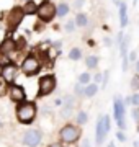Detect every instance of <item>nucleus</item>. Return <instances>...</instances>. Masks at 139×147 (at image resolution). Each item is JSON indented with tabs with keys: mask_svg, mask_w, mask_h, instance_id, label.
<instances>
[{
	"mask_svg": "<svg viewBox=\"0 0 139 147\" xmlns=\"http://www.w3.org/2000/svg\"><path fill=\"white\" fill-rule=\"evenodd\" d=\"M7 93V80H0V96H3Z\"/></svg>",
	"mask_w": 139,
	"mask_h": 147,
	"instance_id": "24",
	"label": "nucleus"
},
{
	"mask_svg": "<svg viewBox=\"0 0 139 147\" xmlns=\"http://www.w3.org/2000/svg\"><path fill=\"white\" fill-rule=\"evenodd\" d=\"M129 59H131V61H134V59H136V53H131V56H129Z\"/></svg>",
	"mask_w": 139,
	"mask_h": 147,
	"instance_id": "33",
	"label": "nucleus"
},
{
	"mask_svg": "<svg viewBox=\"0 0 139 147\" xmlns=\"http://www.w3.org/2000/svg\"><path fill=\"white\" fill-rule=\"evenodd\" d=\"M54 47H56V49H59V47H61V42H59V41L54 42Z\"/></svg>",
	"mask_w": 139,
	"mask_h": 147,
	"instance_id": "35",
	"label": "nucleus"
},
{
	"mask_svg": "<svg viewBox=\"0 0 139 147\" xmlns=\"http://www.w3.org/2000/svg\"><path fill=\"white\" fill-rule=\"evenodd\" d=\"M87 16L84 15V13H79V15H77V18H75V23H77V25H79V26H87Z\"/></svg>",
	"mask_w": 139,
	"mask_h": 147,
	"instance_id": "18",
	"label": "nucleus"
},
{
	"mask_svg": "<svg viewBox=\"0 0 139 147\" xmlns=\"http://www.w3.org/2000/svg\"><path fill=\"white\" fill-rule=\"evenodd\" d=\"M82 3H84V0H75L74 7H75V8H80V7H82Z\"/></svg>",
	"mask_w": 139,
	"mask_h": 147,
	"instance_id": "30",
	"label": "nucleus"
},
{
	"mask_svg": "<svg viewBox=\"0 0 139 147\" xmlns=\"http://www.w3.org/2000/svg\"><path fill=\"white\" fill-rule=\"evenodd\" d=\"M134 2H136V0H134Z\"/></svg>",
	"mask_w": 139,
	"mask_h": 147,
	"instance_id": "40",
	"label": "nucleus"
},
{
	"mask_svg": "<svg viewBox=\"0 0 139 147\" xmlns=\"http://www.w3.org/2000/svg\"><path fill=\"white\" fill-rule=\"evenodd\" d=\"M95 80H96V82H100V80H102V75H100V74H98V75H95Z\"/></svg>",
	"mask_w": 139,
	"mask_h": 147,
	"instance_id": "34",
	"label": "nucleus"
},
{
	"mask_svg": "<svg viewBox=\"0 0 139 147\" xmlns=\"http://www.w3.org/2000/svg\"><path fill=\"white\" fill-rule=\"evenodd\" d=\"M108 131H110V118L102 116L96 123V144H102Z\"/></svg>",
	"mask_w": 139,
	"mask_h": 147,
	"instance_id": "8",
	"label": "nucleus"
},
{
	"mask_svg": "<svg viewBox=\"0 0 139 147\" xmlns=\"http://www.w3.org/2000/svg\"><path fill=\"white\" fill-rule=\"evenodd\" d=\"M15 74H16V65L13 62H7L5 65H3V74H2V77H3L8 84H11V82L15 80Z\"/></svg>",
	"mask_w": 139,
	"mask_h": 147,
	"instance_id": "12",
	"label": "nucleus"
},
{
	"mask_svg": "<svg viewBox=\"0 0 139 147\" xmlns=\"http://www.w3.org/2000/svg\"><path fill=\"white\" fill-rule=\"evenodd\" d=\"M133 118L136 121H139V108H136V110H133Z\"/></svg>",
	"mask_w": 139,
	"mask_h": 147,
	"instance_id": "28",
	"label": "nucleus"
},
{
	"mask_svg": "<svg viewBox=\"0 0 139 147\" xmlns=\"http://www.w3.org/2000/svg\"><path fill=\"white\" fill-rule=\"evenodd\" d=\"M108 147H115V144H113V142H110V144H108Z\"/></svg>",
	"mask_w": 139,
	"mask_h": 147,
	"instance_id": "37",
	"label": "nucleus"
},
{
	"mask_svg": "<svg viewBox=\"0 0 139 147\" xmlns=\"http://www.w3.org/2000/svg\"><path fill=\"white\" fill-rule=\"evenodd\" d=\"M116 137H118V139H119V141H121V142H123V141H126V136H124L123 132H119V131H118Z\"/></svg>",
	"mask_w": 139,
	"mask_h": 147,
	"instance_id": "29",
	"label": "nucleus"
},
{
	"mask_svg": "<svg viewBox=\"0 0 139 147\" xmlns=\"http://www.w3.org/2000/svg\"><path fill=\"white\" fill-rule=\"evenodd\" d=\"M38 16L41 18L43 21H51L54 18V15L57 13V8L51 3V2H48V0H44L41 5L38 7Z\"/></svg>",
	"mask_w": 139,
	"mask_h": 147,
	"instance_id": "4",
	"label": "nucleus"
},
{
	"mask_svg": "<svg viewBox=\"0 0 139 147\" xmlns=\"http://www.w3.org/2000/svg\"><path fill=\"white\" fill-rule=\"evenodd\" d=\"M41 67V62H39V59L34 57V56H28L22 64V70L23 74H26V75H33V74H36Z\"/></svg>",
	"mask_w": 139,
	"mask_h": 147,
	"instance_id": "6",
	"label": "nucleus"
},
{
	"mask_svg": "<svg viewBox=\"0 0 139 147\" xmlns=\"http://www.w3.org/2000/svg\"><path fill=\"white\" fill-rule=\"evenodd\" d=\"M67 11H69V7L65 5V3H61V5L57 7V15H59V16L67 15Z\"/></svg>",
	"mask_w": 139,
	"mask_h": 147,
	"instance_id": "20",
	"label": "nucleus"
},
{
	"mask_svg": "<svg viewBox=\"0 0 139 147\" xmlns=\"http://www.w3.org/2000/svg\"><path fill=\"white\" fill-rule=\"evenodd\" d=\"M56 88V77L54 75H44L39 79V90H38V96H46V95L53 93Z\"/></svg>",
	"mask_w": 139,
	"mask_h": 147,
	"instance_id": "3",
	"label": "nucleus"
},
{
	"mask_svg": "<svg viewBox=\"0 0 139 147\" xmlns=\"http://www.w3.org/2000/svg\"><path fill=\"white\" fill-rule=\"evenodd\" d=\"M80 56H82V53H80V49H77V47H74V49L69 53V57L72 59V61H79Z\"/></svg>",
	"mask_w": 139,
	"mask_h": 147,
	"instance_id": "19",
	"label": "nucleus"
},
{
	"mask_svg": "<svg viewBox=\"0 0 139 147\" xmlns=\"http://www.w3.org/2000/svg\"><path fill=\"white\" fill-rule=\"evenodd\" d=\"M115 118H116V123L119 129H124L126 127V121H124V105L119 98H115Z\"/></svg>",
	"mask_w": 139,
	"mask_h": 147,
	"instance_id": "9",
	"label": "nucleus"
},
{
	"mask_svg": "<svg viewBox=\"0 0 139 147\" xmlns=\"http://www.w3.org/2000/svg\"><path fill=\"white\" fill-rule=\"evenodd\" d=\"M61 139L64 142H67V144H72V142H75L79 137H80V129L79 127H75L74 124H67V126H64L62 129H61Z\"/></svg>",
	"mask_w": 139,
	"mask_h": 147,
	"instance_id": "5",
	"label": "nucleus"
},
{
	"mask_svg": "<svg viewBox=\"0 0 139 147\" xmlns=\"http://www.w3.org/2000/svg\"><path fill=\"white\" fill-rule=\"evenodd\" d=\"M26 15L25 13V10H23V7H15V8H11L10 11H8V15H7V28L10 30V31H13L20 23H22L23 16Z\"/></svg>",
	"mask_w": 139,
	"mask_h": 147,
	"instance_id": "2",
	"label": "nucleus"
},
{
	"mask_svg": "<svg viewBox=\"0 0 139 147\" xmlns=\"http://www.w3.org/2000/svg\"><path fill=\"white\" fill-rule=\"evenodd\" d=\"M0 127H2V121H0Z\"/></svg>",
	"mask_w": 139,
	"mask_h": 147,
	"instance_id": "39",
	"label": "nucleus"
},
{
	"mask_svg": "<svg viewBox=\"0 0 139 147\" xmlns=\"http://www.w3.org/2000/svg\"><path fill=\"white\" fill-rule=\"evenodd\" d=\"M87 119H88V118H87V113H85V111H80V113L77 115V123H79V124H85Z\"/></svg>",
	"mask_w": 139,
	"mask_h": 147,
	"instance_id": "21",
	"label": "nucleus"
},
{
	"mask_svg": "<svg viewBox=\"0 0 139 147\" xmlns=\"http://www.w3.org/2000/svg\"><path fill=\"white\" fill-rule=\"evenodd\" d=\"M41 137H43V134H41V131H39V129H30V131L25 132V136H23V141L22 142L26 147H36V146H39Z\"/></svg>",
	"mask_w": 139,
	"mask_h": 147,
	"instance_id": "7",
	"label": "nucleus"
},
{
	"mask_svg": "<svg viewBox=\"0 0 139 147\" xmlns=\"http://www.w3.org/2000/svg\"><path fill=\"white\" fill-rule=\"evenodd\" d=\"M131 103H133V105H136V106H139V95L138 93L131 96Z\"/></svg>",
	"mask_w": 139,
	"mask_h": 147,
	"instance_id": "27",
	"label": "nucleus"
},
{
	"mask_svg": "<svg viewBox=\"0 0 139 147\" xmlns=\"http://www.w3.org/2000/svg\"><path fill=\"white\" fill-rule=\"evenodd\" d=\"M2 74H3V65H0V77H2Z\"/></svg>",
	"mask_w": 139,
	"mask_h": 147,
	"instance_id": "36",
	"label": "nucleus"
},
{
	"mask_svg": "<svg viewBox=\"0 0 139 147\" xmlns=\"http://www.w3.org/2000/svg\"><path fill=\"white\" fill-rule=\"evenodd\" d=\"M8 93H10V100L15 101V103H20V101L25 100V90L20 87V85H10L8 87Z\"/></svg>",
	"mask_w": 139,
	"mask_h": 147,
	"instance_id": "10",
	"label": "nucleus"
},
{
	"mask_svg": "<svg viewBox=\"0 0 139 147\" xmlns=\"http://www.w3.org/2000/svg\"><path fill=\"white\" fill-rule=\"evenodd\" d=\"M23 10H25V13H26V15H33L34 11H38V5L33 2V0H28L26 3L23 5Z\"/></svg>",
	"mask_w": 139,
	"mask_h": 147,
	"instance_id": "14",
	"label": "nucleus"
},
{
	"mask_svg": "<svg viewBox=\"0 0 139 147\" xmlns=\"http://www.w3.org/2000/svg\"><path fill=\"white\" fill-rule=\"evenodd\" d=\"M79 82H80L82 85H84V84H88V82H90V75H88V74H80Z\"/></svg>",
	"mask_w": 139,
	"mask_h": 147,
	"instance_id": "22",
	"label": "nucleus"
},
{
	"mask_svg": "<svg viewBox=\"0 0 139 147\" xmlns=\"http://www.w3.org/2000/svg\"><path fill=\"white\" fill-rule=\"evenodd\" d=\"M82 147H92V146H90V142H88V139H85V141L82 142Z\"/></svg>",
	"mask_w": 139,
	"mask_h": 147,
	"instance_id": "31",
	"label": "nucleus"
},
{
	"mask_svg": "<svg viewBox=\"0 0 139 147\" xmlns=\"http://www.w3.org/2000/svg\"><path fill=\"white\" fill-rule=\"evenodd\" d=\"M75 25H77V23H74V21H69V23L65 25V30H67L69 33H72V31H74V28H75Z\"/></svg>",
	"mask_w": 139,
	"mask_h": 147,
	"instance_id": "26",
	"label": "nucleus"
},
{
	"mask_svg": "<svg viewBox=\"0 0 139 147\" xmlns=\"http://www.w3.org/2000/svg\"><path fill=\"white\" fill-rule=\"evenodd\" d=\"M85 64H87V67L88 69H95L96 64H98V57H96V56H88Z\"/></svg>",
	"mask_w": 139,
	"mask_h": 147,
	"instance_id": "17",
	"label": "nucleus"
},
{
	"mask_svg": "<svg viewBox=\"0 0 139 147\" xmlns=\"http://www.w3.org/2000/svg\"><path fill=\"white\" fill-rule=\"evenodd\" d=\"M75 95H85V88H82V84H80V82L75 85Z\"/></svg>",
	"mask_w": 139,
	"mask_h": 147,
	"instance_id": "25",
	"label": "nucleus"
},
{
	"mask_svg": "<svg viewBox=\"0 0 139 147\" xmlns=\"http://www.w3.org/2000/svg\"><path fill=\"white\" fill-rule=\"evenodd\" d=\"M16 51V42L11 39L10 36L5 38L3 41L0 42V54H3V56H8V54L15 53Z\"/></svg>",
	"mask_w": 139,
	"mask_h": 147,
	"instance_id": "11",
	"label": "nucleus"
},
{
	"mask_svg": "<svg viewBox=\"0 0 139 147\" xmlns=\"http://www.w3.org/2000/svg\"><path fill=\"white\" fill-rule=\"evenodd\" d=\"M98 92V87H96V84H90V85H87L85 87V96H93V95Z\"/></svg>",
	"mask_w": 139,
	"mask_h": 147,
	"instance_id": "16",
	"label": "nucleus"
},
{
	"mask_svg": "<svg viewBox=\"0 0 139 147\" xmlns=\"http://www.w3.org/2000/svg\"><path fill=\"white\" fill-rule=\"evenodd\" d=\"M62 105H64V108H62V111H61L62 116H69L70 111H72V108H74V96H72V95H67V96L64 98V103H62Z\"/></svg>",
	"mask_w": 139,
	"mask_h": 147,
	"instance_id": "13",
	"label": "nucleus"
},
{
	"mask_svg": "<svg viewBox=\"0 0 139 147\" xmlns=\"http://www.w3.org/2000/svg\"><path fill=\"white\" fill-rule=\"evenodd\" d=\"M36 116V103L34 101H22L16 106V118L23 124H30Z\"/></svg>",
	"mask_w": 139,
	"mask_h": 147,
	"instance_id": "1",
	"label": "nucleus"
},
{
	"mask_svg": "<svg viewBox=\"0 0 139 147\" xmlns=\"http://www.w3.org/2000/svg\"><path fill=\"white\" fill-rule=\"evenodd\" d=\"M119 18H121V26H126L128 25V13H126V3H123V2L119 5Z\"/></svg>",
	"mask_w": 139,
	"mask_h": 147,
	"instance_id": "15",
	"label": "nucleus"
},
{
	"mask_svg": "<svg viewBox=\"0 0 139 147\" xmlns=\"http://www.w3.org/2000/svg\"><path fill=\"white\" fill-rule=\"evenodd\" d=\"M49 147H64V146H62L61 142H53V144H51Z\"/></svg>",
	"mask_w": 139,
	"mask_h": 147,
	"instance_id": "32",
	"label": "nucleus"
},
{
	"mask_svg": "<svg viewBox=\"0 0 139 147\" xmlns=\"http://www.w3.org/2000/svg\"><path fill=\"white\" fill-rule=\"evenodd\" d=\"M136 65H138V70H139V61H138V64H136Z\"/></svg>",
	"mask_w": 139,
	"mask_h": 147,
	"instance_id": "38",
	"label": "nucleus"
},
{
	"mask_svg": "<svg viewBox=\"0 0 139 147\" xmlns=\"http://www.w3.org/2000/svg\"><path fill=\"white\" fill-rule=\"evenodd\" d=\"M131 87L134 90H139V75H134L133 80H131Z\"/></svg>",
	"mask_w": 139,
	"mask_h": 147,
	"instance_id": "23",
	"label": "nucleus"
}]
</instances>
